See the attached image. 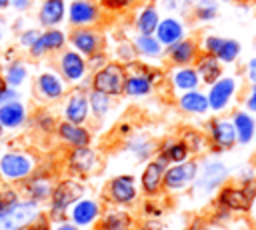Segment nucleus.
<instances>
[{"instance_id": "1", "label": "nucleus", "mask_w": 256, "mask_h": 230, "mask_svg": "<svg viewBox=\"0 0 256 230\" xmlns=\"http://www.w3.org/2000/svg\"><path fill=\"white\" fill-rule=\"evenodd\" d=\"M82 196H84V186L78 180L64 178V180L56 182V186H52V192H50V212H48V218L62 222V218L66 216V210L76 200H80Z\"/></svg>"}, {"instance_id": "2", "label": "nucleus", "mask_w": 256, "mask_h": 230, "mask_svg": "<svg viewBox=\"0 0 256 230\" xmlns=\"http://www.w3.org/2000/svg\"><path fill=\"white\" fill-rule=\"evenodd\" d=\"M124 78H126V68L122 62H106L100 70H96L92 74V90L104 92L108 96H120L122 94V86H124Z\"/></svg>"}, {"instance_id": "3", "label": "nucleus", "mask_w": 256, "mask_h": 230, "mask_svg": "<svg viewBox=\"0 0 256 230\" xmlns=\"http://www.w3.org/2000/svg\"><path fill=\"white\" fill-rule=\"evenodd\" d=\"M36 170V160L26 152H6L0 158V174L10 182H22Z\"/></svg>"}, {"instance_id": "4", "label": "nucleus", "mask_w": 256, "mask_h": 230, "mask_svg": "<svg viewBox=\"0 0 256 230\" xmlns=\"http://www.w3.org/2000/svg\"><path fill=\"white\" fill-rule=\"evenodd\" d=\"M236 90H238V80L234 76H220L216 82L210 84L208 88V108L212 112H222L230 106L232 98L236 96Z\"/></svg>"}, {"instance_id": "5", "label": "nucleus", "mask_w": 256, "mask_h": 230, "mask_svg": "<svg viewBox=\"0 0 256 230\" xmlns=\"http://www.w3.org/2000/svg\"><path fill=\"white\" fill-rule=\"evenodd\" d=\"M40 214V202L36 200H18L16 206L0 218V230H22Z\"/></svg>"}, {"instance_id": "6", "label": "nucleus", "mask_w": 256, "mask_h": 230, "mask_svg": "<svg viewBox=\"0 0 256 230\" xmlns=\"http://www.w3.org/2000/svg\"><path fill=\"white\" fill-rule=\"evenodd\" d=\"M70 44L82 56H90L104 48V36L92 26H76L70 32Z\"/></svg>"}, {"instance_id": "7", "label": "nucleus", "mask_w": 256, "mask_h": 230, "mask_svg": "<svg viewBox=\"0 0 256 230\" xmlns=\"http://www.w3.org/2000/svg\"><path fill=\"white\" fill-rule=\"evenodd\" d=\"M208 142L212 144L214 152L230 150L236 144V132L232 126V120L226 118H212L208 124Z\"/></svg>"}, {"instance_id": "8", "label": "nucleus", "mask_w": 256, "mask_h": 230, "mask_svg": "<svg viewBox=\"0 0 256 230\" xmlns=\"http://www.w3.org/2000/svg\"><path fill=\"white\" fill-rule=\"evenodd\" d=\"M196 174H198V162H194V160L178 162V164H174V166L164 170L162 186L166 190H180L188 182H192L196 178Z\"/></svg>"}, {"instance_id": "9", "label": "nucleus", "mask_w": 256, "mask_h": 230, "mask_svg": "<svg viewBox=\"0 0 256 230\" xmlns=\"http://www.w3.org/2000/svg\"><path fill=\"white\" fill-rule=\"evenodd\" d=\"M66 14H68L70 26H74V28L76 26H92L100 20L102 8L94 0H72Z\"/></svg>"}, {"instance_id": "10", "label": "nucleus", "mask_w": 256, "mask_h": 230, "mask_svg": "<svg viewBox=\"0 0 256 230\" xmlns=\"http://www.w3.org/2000/svg\"><path fill=\"white\" fill-rule=\"evenodd\" d=\"M58 68H60V74L64 76V80L76 84V82L84 80V76L88 72L86 56H82L74 48L72 50H64L60 54V58H58Z\"/></svg>"}, {"instance_id": "11", "label": "nucleus", "mask_w": 256, "mask_h": 230, "mask_svg": "<svg viewBox=\"0 0 256 230\" xmlns=\"http://www.w3.org/2000/svg\"><path fill=\"white\" fill-rule=\"evenodd\" d=\"M164 54L166 58L170 60V64L174 66H188V64H194L196 56L200 54V46L194 38H182L170 46L164 48Z\"/></svg>"}, {"instance_id": "12", "label": "nucleus", "mask_w": 256, "mask_h": 230, "mask_svg": "<svg viewBox=\"0 0 256 230\" xmlns=\"http://www.w3.org/2000/svg\"><path fill=\"white\" fill-rule=\"evenodd\" d=\"M154 36L166 48V46H170V44H174V42H178V40H182L186 36V26H184L182 18L170 14V16L160 18V22H158V26L154 30Z\"/></svg>"}, {"instance_id": "13", "label": "nucleus", "mask_w": 256, "mask_h": 230, "mask_svg": "<svg viewBox=\"0 0 256 230\" xmlns=\"http://www.w3.org/2000/svg\"><path fill=\"white\" fill-rule=\"evenodd\" d=\"M66 44V34L58 28H48L46 32H40V36L36 38V42L28 48L32 58H40L48 52H56L62 50Z\"/></svg>"}, {"instance_id": "14", "label": "nucleus", "mask_w": 256, "mask_h": 230, "mask_svg": "<svg viewBox=\"0 0 256 230\" xmlns=\"http://www.w3.org/2000/svg\"><path fill=\"white\" fill-rule=\"evenodd\" d=\"M96 162H98V156L90 148V144L88 146H74L68 154V170L72 174H80V176L90 174L94 170Z\"/></svg>"}, {"instance_id": "15", "label": "nucleus", "mask_w": 256, "mask_h": 230, "mask_svg": "<svg viewBox=\"0 0 256 230\" xmlns=\"http://www.w3.org/2000/svg\"><path fill=\"white\" fill-rule=\"evenodd\" d=\"M254 194H256V186L254 184H250L246 188H226V190H222L220 204L226 206L228 210L246 212L252 206V196Z\"/></svg>"}, {"instance_id": "16", "label": "nucleus", "mask_w": 256, "mask_h": 230, "mask_svg": "<svg viewBox=\"0 0 256 230\" xmlns=\"http://www.w3.org/2000/svg\"><path fill=\"white\" fill-rule=\"evenodd\" d=\"M224 64L214 56V54H208V52H200L194 60V68L198 72V78L202 84L210 86L212 82H216L222 74H224Z\"/></svg>"}, {"instance_id": "17", "label": "nucleus", "mask_w": 256, "mask_h": 230, "mask_svg": "<svg viewBox=\"0 0 256 230\" xmlns=\"http://www.w3.org/2000/svg\"><path fill=\"white\" fill-rule=\"evenodd\" d=\"M56 134L58 138L68 144V146H88L92 136H90V130L84 128L82 124H74V122H68V120H62L56 124Z\"/></svg>"}, {"instance_id": "18", "label": "nucleus", "mask_w": 256, "mask_h": 230, "mask_svg": "<svg viewBox=\"0 0 256 230\" xmlns=\"http://www.w3.org/2000/svg\"><path fill=\"white\" fill-rule=\"evenodd\" d=\"M228 178V166L214 160V162H206L204 170L198 178V188L202 192H212L218 186H222V182Z\"/></svg>"}, {"instance_id": "19", "label": "nucleus", "mask_w": 256, "mask_h": 230, "mask_svg": "<svg viewBox=\"0 0 256 230\" xmlns=\"http://www.w3.org/2000/svg\"><path fill=\"white\" fill-rule=\"evenodd\" d=\"M108 194L116 204H130L136 198V182L134 176L122 174L110 180L108 184Z\"/></svg>"}, {"instance_id": "20", "label": "nucleus", "mask_w": 256, "mask_h": 230, "mask_svg": "<svg viewBox=\"0 0 256 230\" xmlns=\"http://www.w3.org/2000/svg\"><path fill=\"white\" fill-rule=\"evenodd\" d=\"M90 106H88V96L80 90H74L64 106V120L74 122V124H84L88 120Z\"/></svg>"}, {"instance_id": "21", "label": "nucleus", "mask_w": 256, "mask_h": 230, "mask_svg": "<svg viewBox=\"0 0 256 230\" xmlns=\"http://www.w3.org/2000/svg\"><path fill=\"white\" fill-rule=\"evenodd\" d=\"M36 90L44 100H60L66 92L64 80L54 72H42L36 78Z\"/></svg>"}, {"instance_id": "22", "label": "nucleus", "mask_w": 256, "mask_h": 230, "mask_svg": "<svg viewBox=\"0 0 256 230\" xmlns=\"http://www.w3.org/2000/svg\"><path fill=\"white\" fill-rule=\"evenodd\" d=\"M232 126L236 132V142L240 144H250L256 134V120L248 110H236L232 114Z\"/></svg>"}, {"instance_id": "23", "label": "nucleus", "mask_w": 256, "mask_h": 230, "mask_svg": "<svg viewBox=\"0 0 256 230\" xmlns=\"http://www.w3.org/2000/svg\"><path fill=\"white\" fill-rule=\"evenodd\" d=\"M178 108L186 114H196V116H202L206 114L210 108H208V98L204 92H200L198 88L194 90H186V92H180L178 96Z\"/></svg>"}, {"instance_id": "24", "label": "nucleus", "mask_w": 256, "mask_h": 230, "mask_svg": "<svg viewBox=\"0 0 256 230\" xmlns=\"http://www.w3.org/2000/svg\"><path fill=\"white\" fill-rule=\"evenodd\" d=\"M170 84H172L174 90L186 92V90L198 88L202 82L198 78L196 68L192 64H188V66H174V70L170 72Z\"/></svg>"}, {"instance_id": "25", "label": "nucleus", "mask_w": 256, "mask_h": 230, "mask_svg": "<svg viewBox=\"0 0 256 230\" xmlns=\"http://www.w3.org/2000/svg\"><path fill=\"white\" fill-rule=\"evenodd\" d=\"M164 170H166V162L164 160H150L146 166H144V172H142V190L152 196L160 190L162 186V178H164Z\"/></svg>"}, {"instance_id": "26", "label": "nucleus", "mask_w": 256, "mask_h": 230, "mask_svg": "<svg viewBox=\"0 0 256 230\" xmlns=\"http://www.w3.org/2000/svg\"><path fill=\"white\" fill-rule=\"evenodd\" d=\"M98 214H100V206L94 200L80 198L74 202L70 218H72V224H76V226H88L98 218Z\"/></svg>"}, {"instance_id": "27", "label": "nucleus", "mask_w": 256, "mask_h": 230, "mask_svg": "<svg viewBox=\"0 0 256 230\" xmlns=\"http://www.w3.org/2000/svg\"><path fill=\"white\" fill-rule=\"evenodd\" d=\"M66 16V2L64 0H44L38 12V20L46 28H54Z\"/></svg>"}, {"instance_id": "28", "label": "nucleus", "mask_w": 256, "mask_h": 230, "mask_svg": "<svg viewBox=\"0 0 256 230\" xmlns=\"http://www.w3.org/2000/svg\"><path fill=\"white\" fill-rule=\"evenodd\" d=\"M132 46L138 58H162L164 56V46L156 40L154 34H138L132 40Z\"/></svg>"}, {"instance_id": "29", "label": "nucleus", "mask_w": 256, "mask_h": 230, "mask_svg": "<svg viewBox=\"0 0 256 230\" xmlns=\"http://www.w3.org/2000/svg\"><path fill=\"white\" fill-rule=\"evenodd\" d=\"M26 120V108L18 100L0 104V124L2 128H18Z\"/></svg>"}, {"instance_id": "30", "label": "nucleus", "mask_w": 256, "mask_h": 230, "mask_svg": "<svg viewBox=\"0 0 256 230\" xmlns=\"http://www.w3.org/2000/svg\"><path fill=\"white\" fill-rule=\"evenodd\" d=\"M158 22H160V12H158V8H156L154 4H144V6L138 10L136 18H134V28H136L138 34H154Z\"/></svg>"}, {"instance_id": "31", "label": "nucleus", "mask_w": 256, "mask_h": 230, "mask_svg": "<svg viewBox=\"0 0 256 230\" xmlns=\"http://www.w3.org/2000/svg\"><path fill=\"white\" fill-rule=\"evenodd\" d=\"M24 182V192H26V196L30 198V200H36V202H44V200H48L50 198V192H52V184L48 182V178H44V176H36V174H32V176H28L26 180H22Z\"/></svg>"}, {"instance_id": "32", "label": "nucleus", "mask_w": 256, "mask_h": 230, "mask_svg": "<svg viewBox=\"0 0 256 230\" xmlns=\"http://www.w3.org/2000/svg\"><path fill=\"white\" fill-rule=\"evenodd\" d=\"M188 156H190V150H188V146L182 140H170L160 150V160L172 162V164L184 162V160H188Z\"/></svg>"}, {"instance_id": "33", "label": "nucleus", "mask_w": 256, "mask_h": 230, "mask_svg": "<svg viewBox=\"0 0 256 230\" xmlns=\"http://www.w3.org/2000/svg\"><path fill=\"white\" fill-rule=\"evenodd\" d=\"M220 2L218 0H196L192 4V16L198 22H212L218 16Z\"/></svg>"}, {"instance_id": "34", "label": "nucleus", "mask_w": 256, "mask_h": 230, "mask_svg": "<svg viewBox=\"0 0 256 230\" xmlns=\"http://www.w3.org/2000/svg\"><path fill=\"white\" fill-rule=\"evenodd\" d=\"M240 52H242V46H240L238 40H234V38H222V42H220V46H218V50H216L214 56L222 64H234L238 60Z\"/></svg>"}, {"instance_id": "35", "label": "nucleus", "mask_w": 256, "mask_h": 230, "mask_svg": "<svg viewBox=\"0 0 256 230\" xmlns=\"http://www.w3.org/2000/svg\"><path fill=\"white\" fill-rule=\"evenodd\" d=\"M88 96V106H90V112L96 116V118H102L108 114L110 106H112V96L104 94V92H98V90H90Z\"/></svg>"}, {"instance_id": "36", "label": "nucleus", "mask_w": 256, "mask_h": 230, "mask_svg": "<svg viewBox=\"0 0 256 230\" xmlns=\"http://www.w3.org/2000/svg\"><path fill=\"white\" fill-rule=\"evenodd\" d=\"M132 218L126 212H108L100 220V230H128Z\"/></svg>"}, {"instance_id": "37", "label": "nucleus", "mask_w": 256, "mask_h": 230, "mask_svg": "<svg viewBox=\"0 0 256 230\" xmlns=\"http://www.w3.org/2000/svg\"><path fill=\"white\" fill-rule=\"evenodd\" d=\"M26 76H28V70H26L24 62L14 60V62L8 64V68H6V76H4V78H6V84H8V86L16 88V86H20V84L26 80Z\"/></svg>"}, {"instance_id": "38", "label": "nucleus", "mask_w": 256, "mask_h": 230, "mask_svg": "<svg viewBox=\"0 0 256 230\" xmlns=\"http://www.w3.org/2000/svg\"><path fill=\"white\" fill-rule=\"evenodd\" d=\"M186 146H188V150L192 152V154H196V152H202L206 146H208V136H204L202 132H198V130H186L184 134H182V138H180Z\"/></svg>"}, {"instance_id": "39", "label": "nucleus", "mask_w": 256, "mask_h": 230, "mask_svg": "<svg viewBox=\"0 0 256 230\" xmlns=\"http://www.w3.org/2000/svg\"><path fill=\"white\" fill-rule=\"evenodd\" d=\"M18 200H20L18 190H14V188H2V190H0V218H2L4 214H8V212L16 206Z\"/></svg>"}, {"instance_id": "40", "label": "nucleus", "mask_w": 256, "mask_h": 230, "mask_svg": "<svg viewBox=\"0 0 256 230\" xmlns=\"http://www.w3.org/2000/svg\"><path fill=\"white\" fill-rule=\"evenodd\" d=\"M128 148H130L140 160H144V158H148V156L152 154L154 144H152L150 140H146V138H136V140H132V142L128 144Z\"/></svg>"}, {"instance_id": "41", "label": "nucleus", "mask_w": 256, "mask_h": 230, "mask_svg": "<svg viewBox=\"0 0 256 230\" xmlns=\"http://www.w3.org/2000/svg\"><path fill=\"white\" fill-rule=\"evenodd\" d=\"M220 42H222V36H218V34H206V36L202 38V42H200L198 46H200V52L216 54V50H218Z\"/></svg>"}, {"instance_id": "42", "label": "nucleus", "mask_w": 256, "mask_h": 230, "mask_svg": "<svg viewBox=\"0 0 256 230\" xmlns=\"http://www.w3.org/2000/svg\"><path fill=\"white\" fill-rule=\"evenodd\" d=\"M106 62H108V56H106V52H104V50H98V52H94V54L86 56V66H88V70H92V72L100 70Z\"/></svg>"}, {"instance_id": "43", "label": "nucleus", "mask_w": 256, "mask_h": 230, "mask_svg": "<svg viewBox=\"0 0 256 230\" xmlns=\"http://www.w3.org/2000/svg\"><path fill=\"white\" fill-rule=\"evenodd\" d=\"M116 54H118V60H122V64H128V62H132V60L138 58V56H136V50H134V46H132V42H122V44L118 46Z\"/></svg>"}, {"instance_id": "44", "label": "nucleus", "mask_w": 256, "mask_h": 230, "mask_svg": "<svg viewBox=\"0 0 256 230\" xmlns=\"http://www.w3.org/2000/svg\"><path fill=\"white\" fill-rule=\"evenodd\" d=\"M22 230H52V228H50V218H48V214H44V212L40 210V214H38L30 224H26Z\"/></svg>"}, {"instance_id": "45", "label": "nucleus", "mask_w": 256, "mask_h": 230, "mask_svg": "<svg viewBox=\"0 0 256 230\" xmlns=\"http://www.w3.org/2000/svg\"><path fill=\"white\" fill-rule=\"evenodd\" d=\"M98 4H100V8H104L108 12H118V10H124L128 6H132L134 0H100Z\"/></svg>"}, {"instance_id": "46", "label": "nucleus", "mask_w": 256, "mask_h": 230, "mask_svg": "<svg viewBox=\"0 0 256 230\" xmlns=\"http://www.w3.org/2000/svg\"><path fill=\"white\" fill-rule=\"evenodd\" d=\"M40 36V30H36V28H30V30H24L22 34H20V44L22 46H26V48H30L34 42H36V38Z\"/></svg>"}, {"instance_id": "47", "label": "nucleus", "mask_w": 256, "mask_h": 230, "mask_svg": "<svg viewBox=\"0 0 256 230\" xmlns=\"http://www.w3.org/2000/svg\"><path fill=\"white\" fill-rule=\"evenodd\" d=\"M244 106H246V110L250 114H256V84H252L248 88V94L244 98Z\"/></svg>"}, {"instance_id": "48", "label": "nucleus", "mask_w": 256, "mask_h": 230, "mask_svg": "<svg viewBox=\"0 0 256 230\" xmlns=\"http://www.w3.org/2000/svg\"><path fill=\"white\" fill-rule=\"evenodd\" d=\"M38 126H40L44 132H52V130H56V120H54V116H50V114H40V116H38Z\"/></svg>"}, {"instance_id": "49", "label": "nucleus", "mask_w": 256, "mask_h": 230, "mask_svg": "<svg viewBox=\"0 0 256 230\" xmlns=\"http://www.w3.org/2000/svg\"><path fill=\"white\" fill-rule=\"evenodd\" d=\"M246 78L250 84H256V56H252L246 64Z\"/></svg>"}, {"instance_id": "50", "label": "nucleus", "mask_w": 256, "mask_h": 230, "mask_svg": "<svg viewBox=\"0 0 256 230\" xmlns=\"http://www.w3.org/2000/svg\"><path fill=\"white\" fill-rule=\"evenodd\" d=\"M184 6H186V4H184L182 0H164V8H168V10H172V12H180Z\"/></svg>"}, {"instance_id": "51", "label": "nucleus", "mask_w": 256, "mask_h": 230, "mask_svg": "<svg viewBox=\"0 0 256 230\" xmlns=\"http://www.w3.org/2000/svg\"><path fill=\"white\" fill-rule=\"evenodd\" d=\"M10 4H14L16 10H24V8H28L30 0H10Z\"/></svg>"}, {"instance_id": "52", "label": "nucleus", "mask_w": 256, "mask_h": 230, "mask_svg": "<svg viewBox=\"0 0 256 230\" xmlns=\"http://www.w3.org/2000/svg\"><path fill=\"white\" fill-rule=\"evenodd\" d=\"M56 230H78V226L76 224H70V222H60L56 226Z\"/></svg>"}, {"instance_id": "53", "label": "nucleus", "mask_w": 256, "mask_h": 230, "mask_svg": "<svg viewBox=\"0 0 256 230\" xmlns=\"http://www.w3.org/2000/svg\"><path fill=\"white\" fill-rule=\"evenodd\" d=\"M6 88H8V84H6V78L0 74V96L4 94V90H6Z\"/></svg>"}, {"instance_id": "54", "label": "nucleus", "mask_w": 256, "mask_h": 230, "mask_svg": "<svg viewBox=\"0 0 256 230\" xmlns=\"http://www.w3.org/2000/svg\"><path fill=\"white\" fill-rule=\"evenodd\" d=\"M8 4H10V0H0V10H4Z\"/></svg>"}, {"instance_id": "55", "label": "nucleus", "mask_w": 256, "mask_h": 230, "mask_svg": "<svg viewBox=\"0 0 256 230\" xmlns=\"http://www.w3.org/2000/svg\"><path fill=\"white\" fill-rule=\"evenodd\" d=\"M232 2H238V4H246V2H252V0H232Z\"/></svg>"}, {"instance_id": "56", "label": "nucleus", "mask_w": 256, "mask_h": 230, "mask_svg": "<svg viewBox=\"0 0 256 230\" xmlns=\"http://www.w3.org/2000/svg\"><path fill=\"white\" fill-rule=\"evenodd\" d=\"M2 34H4V24L0 22V38H2Z\"/></svg>"}, {"instance_id": "57", "label": "nucleus", "mask_w": 256, "mask_h": 230, "mask_svg": "<svg viewBox=\"0 0 256 230\" xmlns=\"http://www.w3.org/2000/svg\"><path fill=\"white\" fill-rule=\"evenodd\" d=\"M182 2H184V4H194L196 0H182Z\"/></svg>"}, {"instance_id": "58", "label": "nucleus", "mask_w": 256, "mask_h": 230, "mask_svg": "<svg viewBox=\"0 0 256 230\" xmlns=\"http://www.w3.org/2000/svg\"><path fill=\"white\" fill-rule=\"evenodd\" d=\"M2 132H4V128H2V124H0V136H2Z\"/></svg>"}, {"instance_id": "59", "label": "nucleus", "mask_w": 256, "mask_h": 230, "mask_svg": "<svg viewBox=\"0 0 256 230\" xmlns=\"http://www.w3.org/2000/svg\"><path fill=\"white\" fill-rule=\"evenodd\" d=\"M202 230H218V228H202Z\"/></svg>"}, {"instance_id": "60", "label": "nucleus", "mask_w": 256, "mask_h": 230, "mask_svg": "<svg viewBox=\"0 0 256 230\" xmlns=\"http://www.w3.org/2000/svg\"><path fill=\"white\" fill-rule=\"evenodd\" d=\"M218 2H230V0H218Z\"/></svg>"}, {"instance_id": "61", "label": "nucleus", "mask_w": 256, "mask_h": 230, "mask_svg": "<svg viewBox=\"0 0 256 230\" xmlns=\"http://www.w3.org/2000/svg\"><path fill=\"white\" fill-rule=\"evenodd\" d=\"M140 230H150V228H140Z\"/></svg>"}, {"instance_id": "62", "label": "nucleus", "mask_w": 256, "mask_h": 230, "mask_svg": "<svg viewBox=\"0 0 256 230\" xmlns=\"http://www.w3.org/2000/svg\"><path fill=\"white\" fill-rule=\"evenodd\" d=\"M254 136H256V134H254Z\"/></svg>"}]
</instances>
